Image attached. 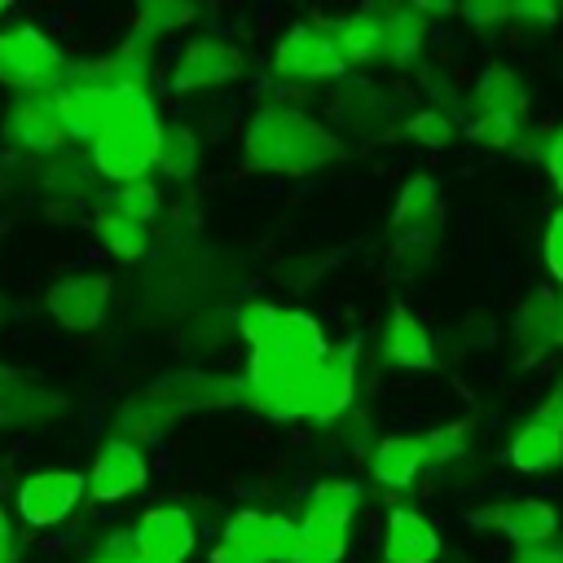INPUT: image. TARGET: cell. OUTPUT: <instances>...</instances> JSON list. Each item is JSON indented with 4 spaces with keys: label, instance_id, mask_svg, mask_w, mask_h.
<instances>
[{
    "label": "cell",
    "instance_id": "1",
    "mask_svg": "<svg viewBox=\"0 0 563 563\" xmlns=\"http://www.w3.org/2000/svg\"><path fill=\"white\" fill-rule=\"evenodd\" d=\"M339 154V141L330 128L308 119L295 106H260L246 123L242 163L251 172H277V176H303Z\"/></svg>",
    "mask_w": 563,
    "mask_h": 563
},
{
    "label": "cell",
    "instance_id": "2",
    "mask_svg": "<svg viewBox=\"0 0 563 563\" xmlns=\"http://www.w3.org/2000/svg\"><path fill=\"white\" fill-rule=\"evenodd\" d=\"M158 141L163 119L154 114V101L145 92H119L110 97L106 128L92 141V167L114 185L145 180V172L158 163Z\"/></svg>",
    "mask_w": 563,
    "mask_h": 563
},
{
    "label": "cell",
    "instance_id": "3",
    "mask_svg": "<svg viewBox=\"0 0 563 563\" xmlns=\"http://www.w3.org/2000/svg\"><path fill=\"white\" fill-rule=\"evenodd\" d=\"M62 48L40 26H13L0 31V84L18 92H57L66 79Z\"/></svg>",
    "mask_w": 563,
    "mask_h": 563
},
{
    "label": "cell",
    "instance_id": "4",
    "mask_svg": "<svg viewBox=\"0 0 563 563\" xmlns=\"http://www.w3.org/2000/svg\"><path fill=\"white\" fill-rule=\"evenodd\" d=\"M356 396V352L352 343H330L312 365L299 369V418L334 422Z\"/></svg>",
    "mask_w": 563,
    "mask_h": 563
},
{
    "label": "cell",
    "instance_id": "5",
    "mask_svg": "<svg viewBox=\"0 0 563 563\" xmlns=\"http://www.w3.org/2000/svg\"><path fill=\"white\" fill-rule=\"evenodd\" d=\"M273 70L295 84H325V79H339L347 70V62H343L330 26L303 22V26H290L282 35V44L273 48Z\"/></svg>",
    "mask_w": 563,
    "mask_h": 563
},
{
    "label": "cell",
    "instance_id": "6",
    "mask_svg": "<svg viewBox=\"0 0 563 563\" xmlns=\"http://www.w3.org/2000/svg\"><path fill=\"white\" fill-rule=\"evenodd\" d=\"M238 400H246L255 413L273 422L299 418V369L277 361L273 352H251L246 374L238 378Z\"/></svg>",
    "mask_w": 563,
    "mask_h": 563
},
{
    "label": "cell",
    "instance_id": "7",
    "mask_svg": "<svg viewBox=\"0 0 563 563\" xmlns=\"http://www.w3.org/2000/svg\"><path fill=\"white\" fill-rule=\"evenodd\" d=\"M44 308L70 334L97 330L106 321V308H110V273L84 268V273H70V277L53 282L48 295H44Z\"/></svg>",
    "mask_w": 563,
    "mask_h": 563
},
{
    "label": "cell",
    "instance_id": "8",
    "mask_svg": "<svg viewBox=\"0 0 563 563\" xmlns=\"http://www.w3.org/2000/svg\"><path fill=\"white\" fill-rule=\"evenodd\" d=\"M88 497V479L79 471H35L18 484V515L26 528H57Z\"/></svg>",
    "mask_w": 563,
    "mask_h": 563
},
{
    "label": "cell",
    "instance_id": "9",
    "mask_svg": "<svg viewBox=\"0 0 563 563\" xmlns=\"http://www.w3.org/2000/svg\"><path fill=\"white\" fill-rule=\"evenodd\" d=\"M88 479V497L92 501H123L132 497L136 488H145L150 479V462L141 453V444L123 440V435H110L97 457H92V471L84 475Z\"/></svg>",
    "mask_w": 563,
    "mask_h": 563
},
{
    "label": "cell",
    "instance_id": "10",
    "mask_svg": "<svg viewBox=\"0 0 563 563\" xmlns=\"http://www.w3.org/2000/svg\"><path fill=\"white\" fill-rule=\"evenodd\" d=\"M246 66L242 48L229 40H194L180 48L176 66H172V88L176 92H202V88H220L229 79H238Z\"/></svg>",
    "mask_w": 563,
    "mask_h": 563
},
{
    "label": "cell",
    "instance_id": "11",
    "mask_svg": "<svg viewBox=\"0 0 563 563\" xmlns=\"http://www.w3.org/2000/svg\"><path fill=\"white\" fill-rule=\"evenodd\" d=\"M4 136L26 154L62 150L66 132H62V119H57V92H22L4 114Z\"/></svg>",
    "mask_w": 563,
    "mask_h": 563
},
{
    "label": "cell",
    "instance_id": "12",
    "mask_svg": "<svg viewBox=\"0 0 563 563\" xmlns=\"http://www.w3.org/2000/svg\"><path fill=\"white\" fill-rule=\"evenodd\" d=\"M136 545H141V559H154V563H185L198 545V528H194V515L185 506H150L141 519H136Z\"/></svg>",
    "mask_w": 563,
    "mask_h": 563
},
{
    "label": "cell",
    "instance_id": "13",
    "mask_svg": "<svg viewBox=\"0 0 563 563\" xmlns=\"http://www.w3.org/2000/svg\"><path fill=\"white\" fill-rule=\"evenodd\" d=\"M158 400L180 418V413H198V409H229L238 400V383L224 374H207V369H180L154 383Z\"/></svg>",
    "mask_w": 563,
    "mask_h": 563
},
{
    "label": "cell",
    "instance_id": "14",
    "mask_svg": "<svg viewBox=\"0 0 563 563\" xmlns=\"http://www.w3.org/2000/svg\"><path fill=\"white\" fill-rule=\"evenodd\" d=\"M479 519H488L497 532H506V537L519 541L523 550L545 545V541H554V532H559V510L545 506L541 497H515V501H501V506L484 510Z\"/></svg>",
    "mask_w": 563,
    "mask_h": 563
},
{
    "label": "cell",
    "instance_id": "15",
    "mask_svg": "<svg viewBox=\"0 0 563 563\" xmlns=\"http://www.w3.org/2000/svg\"><path fill=\"white\" fill-rule=\"evenodd\" d=\"M440 554V532L431 528L427 515L400 506L387 515V532H383V563H435Z\"/></svg>",
    "mask_w": 563,
    "mask_h": 563
},
{
    "label": "cell",
    "instance_id": "16",
    "mask_svg": "<svg viewBox=\"0 0 563 563\" xmlns=\"http://www.w3.org/2000/svg\"><path fill=\"white\" fill-rule=\"evenodd\" d=\"M510 334L528 356H541V352L559 347L563 343V308H559V299L550 290H532L519 303V312L510 321Z\"/></svg>",
    "mask_w": 563,
    "mask_h": 563
},
{
    "label": "cell",
    "instance_id": "17",
    "mask_svg": "<svg viewBox=\"0 0 563 563\" xmlns=\"http://www.w3.org/2000/svg\"><path fill=\"white\" fill-rule=\"evenodd\" d=\"M325 347H330V343H325V330H321V321H317L312 312H303V308H282V321H277L268 347H260V352H273L277 361L303 369V365H312Z\"/></svg>",
    "mask_w": 563,
    "mask_h": 563
},
{
    "label": "cell",
    "instance_id": "18",
    "mask_svg": "<svg viewBox=\"0 0 563 563\" xmlns=\"http://www.w3.org/2000/svg\"><path fill=\"white\" fill-rule=\"evenodd\" d=\"M378 347H383V356H387L391 365H400V369H431V365H435V343H431L427 325H422L409 308H391Z\"/></svg>",
    "mask_w": 563,
    "mask_h": 563
},
{
    "label": "cell",
    "instance_id": "19",
    "mask_svg": "<svg viewBox=\"0 0 563 563\" xmlns=\"http://www.w3.org/2000/svg\"><path fill=\"white\" fill-rule=\"evenodd\" d=\"M427 466V444L422 435H387L369 453V475L383 488H409L418 471Z\"/></svg>",
    "mask_w": 563,
    "mask_h": 563
},
{
    "label": "cell",
    "instance_id": "20",
    "mask_svg": "<svg viewBox=\"0 0 563 563\" xmlns=\"http://www.w3.org/2000/svg\"><path fill=\"white\" fill-rule=\"evenodd\" d=\"M330 31H334V44H339L347 66L387 62V31H383L378 9H361L352 18H339V22H330Z\"/></svg>",
    "mask_w": 563,
    "mask_h": 563
},
{
    "label": "cell",
    "instance_id": "21",
    "mask_svg": "<svg viewBox=\"0 0 563 563\" xmlns=\"http://www.w3.org/2000/svg\"><path fill=\"white\" fill-rule=\"evenodd\" d=\"M110 114V97L101 92H84V88H57V119L66 141H97V132L106 128Z\"/></svg>",
    "mask_w": 563,
    "mask_h": 563
},
{
    "label": "cell",
    "instance_id": "22",
    "mask_svg": "<svg viewBox=\"0 0 563 563\" xmlns=\"http://www.w3.org/2000/svg\"><path fill=\"white\" fill-rule=\"evenodd\" d=\"M356 510H361V488H356L352 479H325V484H317V488H312L308 510H303V523L352 532Z\"/></svg>",
    "mask_w": 563,
    "mask_h": 563
},
{
    "label": "cell",
    "instance_id": "23",
    "mask_svg": "<svg viewBox=\"0 0 563 563\" xmlns=\"http://www.w3.org/2000/svg\"><path fill=\"white\" fill-rule=\"evenodd\" d=\"M506 457H510L515 471H528V475H537V471H554V466L563 462V435L550 431V427H541V422H528V427L515 431Z\"/></svg>",
    "mask_w": 563,
    "mask_h": 563
},
{
    "label": "cell",
    "instance_id": "24",
    "mask_svg": "<svg viewBox=\"0 0 563 563\" xmlns=\"http://www.w3.org/2000/svg\"><path fill=\"white\" fill-rule=\"evenodd\" d=\"M471 106H475V114H519L523 119L528 92L506 66H488L471 88Z\"/></svg>",
    "mask_w": 563,
    "mask_h": 563
},
{
    "label": "cell",
    "instance_id": "25",
    "mask_svg": "<svg viewBox=\"0 0 563 563\" xmlns=\"http://www.w3.org/2000/svg\"><path fill=\"white\" fill-rule=\"evenodd\" d=\"M440 216H444V207H440V194H435V180L431 176H413V180H405V189L396 194V211H391V224L396 229H435L440 224Z\"/></svg>",
    "mask_w": 563,
    "mask_h": 563
},
{
    "label": "cell",
    "instance_id": "26",
    "mask_svg": "<svg viewBox=\"0 0 563 563\" xmlns=\"http://www.w3.org/2000/svg\"><path fill=\"white\" fill-rule=\"evenodd\" d=\"M167 422H176V413L158 400V391H154V387L136 391V396L119 409V435H123V440H132V444H145V440L163 435V427H167Z\"/></svg>",
    "mask_w": 563,
    "mask_h": 563
},
{
    "label": "cell",
    "instance_id": "27",
    "mask_svg": "<svg viewBox=\"0 0 563 563\" xmlns=\"http://www.w3.org/2000/svg\"><path fill=\"white\" fill-rule=\"evenodd\" d=\"M97 238L119 260H141L150 251V224H136V220H128V216H119L110 207L97 211Z\"/></svg>",
    "mask_w": 563,
    "mask_h": 563
},
{
    "label": "cell",
    "instance_id": "28",
    "mask_svg": "<svg viewBox=\"0 0 563 563\" xmlns=\"http://www.w3.org/2000/svg\"><path fill=\"white\" fill-rule=\"evenodd\" d=\"M172 180H189L194 167H198V136L180 123V128H163V141H158V163Z\"/></svg>",
    "mask_w": 563,
    "mask_h": 563
},
{
    "label": "cell",
    "instance_id": "29",
    "mask_svg": "<svg viewBox=\"0 0 563 563\" xmlns=\"http://www.w3.org/2000/svg\"><path fill=\"white\" fill-rule=\"evenodd\" d=\"M268 523H273V515H264V510H255V506H242V510H233V515L224 519L220 541H224V545H242V550L268 554Z\"/></svg>",
    "mask_w": 563,
    "mask_h": 563
},
{
    "label": "cell",
    "instance_id": "30",
    "mask_svg": "<svg viewBox=\"0 0 563 563\" xmlns=\"http://www.w3.org/2000/svg\"><path fill=\"white\" fill-rule=\"evenodd\" d=\"M277 321H282V308H277V303H268V299H246V303L233 312V330L251 343V352L268 347V339H273Z\"/></svg>",
    "mask_w": 563,
    "mask_h": 563
},
{
    "label": "cell",
    "instance_id": "31",
    "mask_svg": "<svg viewBox=\"0 0 563 563\" xmlns=\"http://www.w3.org/2000/svg\"><path fill=\"white\" fill-rule=\"evenodd\" d=\"M101 207H110V211H119V216H128L136 224H154V216H158V189L150 180H132V185H119Z\"/></svg>",
    "mask_w": 563,
    "mask_h": 563
},
{
    "label": "cell",
    "instance_id": "32",
    "mask_svg": "<svg viewBox=\"0 0 563 563\" xmlns=\"http://www.w3.org/2000/svg\"><path fill=\"white\" fill-rule=\"evenodd\" d=\"M466 132H471L475 145H488V150H515V141L523 136V119H519V114H475Z\"/></svg>",
    "mask_w": 563,
    "mask_h": 563
},
{
    "label": "cell",
    "instance_id": "33",
    "mask_svg": "<svg viewBox=\"0 0 563 563\" xmlns=\"http://www.w3.org/2000/svg\"><path fill=\"white\" fill-rule=\"evenodd\" d=\"M194 4H141L136 9V35L141 40H158V35H167V31H176V26H185V22H194Z\"/></svg>",
    "mask_w": 563,
    "mask_h": 563
},
{
    "label": "cell",
    "instance_id": "34",
    "mask_svg": "<svg viewBox=\"0 0 563 563\" xmlns=\"http://www.w3.org/2000/svg\"><path fill=\"white\" fill-rule=\"evenodd\" d=\"M405 136H413V141H418V145H427V150H444V145L453 141V119H449L440 106H427V110L409 114Z\"/></svg>",
    "mask_w": 563,
    "mask_h": 563
},
{
    "label": "cell",
    "instance_id": "35",
    "mask_svg": "<svg viewBox=\"0 0 563 563\" xmlns=\"http://www.w3.org/2000/svg\"><path fill=\"white\" fill-rule=\"evenodd\" d=\"M532 422H541V427H550V431H559V435H563V383H559V387L537 405V418H532Z\"/></svg>",
    "mask_w": 563,
    "mask_h": 563
},
{
    "label": "cell",
    "instance_id": "36",
    "mask_svg": "<svg viewBox=\"0 0 563 563\" xmlns=\"http://www.w3.org/2000/svg\"><path fill=\"white\" fill-rule=\"evenodd\" d=\"M211 563H268V554H260V550H242V545H216L211 550Z\"/></svg>",
    "mask_w": 563,
    "mask_h": 563
},
{
    "label": "cell",
    "instance_id": "37",
    "mask_svg": "<svg viewBox=\"0 0 563 563\" xmlns=\"http://www.w3.org/2000/svg\"><path fill=\"white\" fill-rule=\"evenodd\" d=\"M457 13H462V18H471V22H479V26H488V22L510 18V4H462Z\"/></svg>",
    "mask_w": 563,
    "mask_h": 563
},
{
    "label": "cell",
    "instance_id": "38",
    "mask_svg": "<svg viewBox=\"0 0 563 563\" xmlns=\"http://www.w3.org/2000/svg\"><path fill=\"white\" fill-rule=\"evenodd\" d=\"M0 563H18V532H13L4 506H0Z\"/></svg>",
    "mask_w": 563,
    "mask_h": 563
},
{
    "label": "cell",
    "instance_id": "39",
    "mask_svg": "<svg viewBox=\"0 0 563 563\" xmlns=\"http://www.w3.org/2000/svg\"><path fill=\"white\" fill-rule=\"evenodd\" d=\"M545 167H550V180L563 189V128L550 136V150H545Z\"/></svg>",
    "mask_w": 563,
    "mask_h": 563
},
{
    "label": "cell",
    "instance_id": "40",
    "mask_svg": "<svg viewBox=\"0 0 563 563\" xmlns=\"http://www.w3.org/2000/svg\"><path fill=\"white\" fill-rule=\"evenodd\" d=\"M510 18H532V22H554L559 9L554 4H510Z\"/></svg>",
    "mask_w": 563,
    "mask_h": 563
},
{
    "label": "cell",
    "instance_id": "41",
    "mask_svg": "<svg viewBox=\"0 0 563 563\" xmlns=\"http://www.w3.org/2000/svg\"><path fill=\"white\" fill-rule=\"evenodd\" d=\"M88 563H106V559H88Z\"/></svg>",
    "mask_w": 563,
    "mask_h": 563
},
{
    "label": "cell",
    "instance_id": "42",
    "mask_svg": "<svg viewBox=\"0 0 563 563\" xmlns=\"http://www.w3.org/2000/svg\"><path fill=\"white\" fill-rule=\"evenodd\" d=\"M136 563H154V559H136Z\"/></svg>",
    "mask_w": 563,
    "mask_h": 563
},
{
    "label": "cell",
    "instance_id": "43",
    "mask_svg": "<svg viewBox=\"0 0 563 563\" xmlns=\"http://www.w3.org/2000/svg\"><path fill=\"white\" fill-rule=\"evenodd\" d=\"M559 308H563V299H559Z\"/></svg>",
    "mask_w": 563,
    "mask_h": 563
}]
</instances>
